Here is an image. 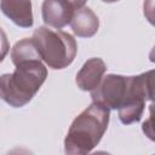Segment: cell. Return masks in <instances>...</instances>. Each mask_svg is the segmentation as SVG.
<instances>
[{"label":"cell","mask_w":155,"mask_h":155,"mask_svg":"<svg viewBox=\"0 0 155 155\" xmlns=\"http://www.w3.org/2000/svg\"><path fill=\"white\" fill-rule=\"evenodd\" d=\"M74 11L75 10L67 0H44L41 6L44 23L56 29L69 24Z\"/></svg>","instance_id":"cell-5"},{"label":"cell","mask_w":155,"mask_h":155,"mask_svg":"<svg viewBox=\"0 0 155 155\" xmlns=\"http://www.w3.org/2000/svg\"><path fill=\"white\" fill-rule=\"evenodd\" d=\"M153 74L154 70L136 76L108 74L91 91L92 102L109 110H117L124 125L138 122L144 113L145 102L153 99Z\"/></svg>","instance_id":"cell-1"},{"label":"cell","mask_w":155,"mask_h":155,"mask_svg":"<svg viewBox=\"0 0 155 155\" xmlns=\"http://www.w3.org/2000/svg\"><path fill=\"white\" fill-rule=\"evenodd\" d=\"M107 71V64L102 58L93 57L87 59L81 69L76 74L75 82L81 91L91 92L101 82L104 73Z\"/></svg>","instance_id":"cell-6"},{"label":"cell","mask_w":155,"mask_h":155,"mask_svg":"<svg viewBox=\"0 0 155 155\" xmlns=\"http://www.w3.org/2000/svg\"><path fill=\"white\" fill-rule=\"evenodd\" d=\"M70 27L79 38H92L99 28V19L90 7H80L74 11L70 19Z\"/></svg>","instance_id":"cell-8"},{"label":"cell","mask_w":155,"mask_h":155,"mask_svg":"<svg viewBox=\"0 0 155 155\" xmlns=\"http://www.w3.org/2000/svg\"><path fill=\"white\" fill-rule=\"evenodd\" d=\"M0 10L17 27L30 28L34 23L31 0H0Z\"/></svg>","instance_id":"cell-7"},{"label":"cell","mask_w":155,"mask_h":155,"mask_svg":"<svg viewBox=\"0 0 155 155\" xmlns=\"http://www.w3.org/2000/svg\"><path fill=\"white\" fill-rule=\"evenodd\" d=\"M103 2H107V4H111V2H116V1H119V0H102Z\"/></svg>","instance_id":"cell-11"},{"label":"cell","mask_w":155,"mask_h":155,"mask_svg":"<svg viewBox=\"0 0 155 155\" xmlns=\"http://www.w3.org/2000/svg\"><path fill=\"white\" fill-rule=\"evenodd\" d=\"M13 73L0 76V98L12 108L28 104L47 78V69L40 56L13 63Z\"/></svg>","instance_id":"cell-2"},{"label":"cell","mask_w":155,"mask_h":155,"mask_svg":"<svg viewBox=\"0 0 155 155\" xmlns=\"http://www.w3.org/2000/svg\"><path fill=\"white\" fill-rule=\"evenodd\" d=\"M8 50H10V45H8V40H7V36H6V33L0 27V62L4 61V58L6 57Z\"/></svg>","instance_id":"cell-9"},{"label":"cell","mask_w":155,"mask_h":155,"mask_svg":"<svg viewBox=\"0 0 155 155\" xmlns=\"http://www.w3.org/2000/svg\"><path fill=\"white\" fill-rule=\"evenodd\" d=\"M41 59L48 68L59 70L70 65L76 56L78 45L74 36L59 29L39 27L31 36Z\"/></svg>","instance_id":"cell-4"},{"label":"cell","mask_w":155,"mask_h":155,"mask_svg":"<svg viewBox=\"0 0 155 155\" xmlns=\"http://www.w3.org/2000/svg\"><path fill=\"white\" fill-rule=\"evenodd\" d=\"M110 119V110L92 102L71 122L64 139L67 154L84 155L91 153L104 136Z\"/></svg>","instance_id":"cell-3"},{"label":"cell","mask_w":155,"mask_h":155,"mask_svg":"<svg viewBox=\"0 0 155 155\" xmlns=\"http://www.w3.org/2000/svg\"><path fill=\"white\" fill-rule=\"evenodd\" d=\"M67 1L73 6L74 10H78V8H80V7H84L87 0H67Z\"/></svg>","instance_id":"cell-10"}]
</instances>
